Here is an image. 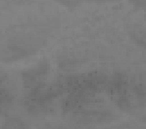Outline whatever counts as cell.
Segmentation results:
<instances>
[{
  "label": "cell",
  "mask_w": 146,
  "mask_h": 129,
  "mask_svg": "<svg viewBox=\"0 0 146 129\" xmlns=\"http://www.w3.org/2000/svg\"><path fill=\"white\" fill-rule=\"evenodd\" d=\"M50 72V64L47 60H43L35 68H31L23 72L24 86L31 91L43 85L46 77Z\"/></svg>",
  "instance_id": "6da1fadb"
},
{
  "label": "cell",
  "mask_w": 146,
  "mask_h": 129,
  "mask_svg": "<svg viewBox=\"0 0 146 129\" xmlns=\"http://www.w3.org/2000/svg\"><path fill=\"white\" fill-rule=\"evenodd\" d=\"M35 52V49L27 48L18 44H11L6 50L1 53L0 59L4 62H12L16 60H20L22 58L28 57Z\"/></svg>",
  "instance_id": "7a4b0ae2"
},
{
  "label": "cell",
  "mask_w": 146,
  "mask_h": 129,
  "mask_svg": "<svg viewBox=\"0 0 146 129\" xmlns=\"http://www.w3.org/2000/svg\"><path fill=\"white\" fill-rule=\"evenodd\" d=\"M13 100L12 92L9 87V76L0 70V112L4 111Z\"/></svg>",
  "instance_id": "3957f363"
},
{
  "label": "cell",
  "mask_w": 146,
  "mask_h": 129,
  "mask_svg": "<svg viewBox=\"0 0 146 129\" xmlns=\"http://www.w3.org/2000/svg\"><path fill=\"white\" fill-rule=\"evenodd\" d=\"M1 129H26V124L18 116H11L4 122Z\"/></svg>",
  "instance_id": "277c9868"
}]
</instances>
